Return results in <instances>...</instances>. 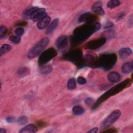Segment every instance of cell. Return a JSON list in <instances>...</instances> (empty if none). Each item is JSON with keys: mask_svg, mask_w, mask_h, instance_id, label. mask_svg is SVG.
I'll list each match as a JSON object with an SVG mask.
<instances>
[{"mask_svg": "<svg viewBox=\"0 0 133 133\" xmlns=\"http://www.w3.org/2000/svg\"><path fill=\"white\" fill-rule=\"evenodd\" d=\"M117 131L115 129H109L108 130H103L102 132H116Z\"/></svg>", "mask_w": 133, "mask_h": 133, "instance_id": "obj_32", "label": "cell"}, {"mask_svg": "<svg viewBox=\"0 0 133 133\" xmlns=\"http://www.w3.org/2000/svg\"><path fill=\"white\" fill-rule=\"evenodd\" d=\"M67 87L69 89H74L76 87V81L74 78H72L70 79L67 83Z\"/></svg>", "mask_w": 133, "mask_h": 133, "instance_id": "obj_25", "label": "cell"}, {"mask_svg": "<svg viewBox=\"0 0 133 133\" xmlns=\"http://www.w3.org/2000/svg\"><path fill=\"white\" fill-rule=\"evenodd\" d=\"M98 19L97 16L90 12H86L82 14L79 18V22H86L87 23H94Z\"/></svg>", "mask_w": 133, "mask_h": 133, "instance_id": "obj_9", "label": "cell"}, {"mask_svg": "<svg viewBox=\"0 0 133 133\" xmlns=\"http://www.w3.org/2000/svg\"><path fill=\"white\" fill-rule=\"evenodd\" d=\"M113 25V23L111 22H108L106 24H105V28H109V27H110V26H112Z\"/></svg>", "mask_w": 133, "mask_h": 133, "instance_id": "obj_35", "label": "cell"}, {"mask_svg": "<svg viewBox=\"0 0 133 133\" xmlns=\"http://www.w3.org/2000/svg\"><path fill=\"white\" fill-rule=\"evenodd\" d=\"M101 28L99 22L94 23H86L76 28L73 31L71 38L73 45L81 44L86 40L94 33L98 31Z\"/></svg>", "mask_w": 133, "mask_h": 133, "instance_id": "obj_1", "label": "cell"}, {"mask_svg": "<svg viewBox=\"0 0 133 133\" xmlns=\"http://www.w3.org/2000/svg\"><path fill=\"white\" fill-rule=\"evenodd\" d=\"M120 4H121L120 2L118 0H111L108 2L107 4V6L109 8H113L119 6Z\"/></svg>", "mask_w": 133, "mask_h": 133, "instance_id": "obj_23", "label": "cell"}, {"mask_svg": "<svg viewBox=\"0 0 133 133\" xmlns=\"http://www.w3.org/2000/svg\"><path fill=\"white\" fill-rule=\"evenodd\" d=\"M122 71L123 73L128 74L130 73L133 69L132 62H127L122 66Z\"/></svg>", "mask_w": 133, "mask_h": 133, "instance_id": "obj_17", "label": "cell"}, {"mask_svg": "<svg viewBox=\"0 0 133 133\" xmlns=\"http://www.w3.org/2000/svg\"><path fill=\"white\" fill-rule=\"evenodd\" d=\"M107 42V39L104 37L89 41L85 45V48L87 49L95 50L102 47Z\"/></svg>", "mask_w": 133, "mask_h": 133, "instance_id": "obj_8", "label": "cell"}, {"mask_svg": "<svg viewBox=\"0 0 133 133\" xmlns=\"http://www.w3.org/2000/svg\"><path fill=\"white\" fill-rule=\"evenodd\" d=\"M72 111H73V113L75 115H80L83 114L84 113L85 110L82 107H81L80 106L76 105L73 107Z\"/></svg>", "mask_w": 133, "mask_h": 133, "instance_id": "obj_21", "label": "cell"}, {"mask_svg": "<svg viewBox=\"0 0 133 133\" xmlns=\"http://www.w3.org/2000/svg\"><path fill=\"white\" fill-rule=\"evenodd\" d=\"M26 24V22H20L18 24V25H21V26H24L25 25V24Z\"/></svg>", "mask_w": 133, "mask_h": 133, "instance_id": "obj_36", "label": "cell"}, {"mask_svg": "<svg viewBox=\"0 0 133 133\" xmlns=\"http://www.w3.org/2000/svg\"><path fill=\"white\" fill-rule=\"evenodd\" d=\"M24 32V29L22 28H18L17 29H16L15 31V33L16 35L19 37L21 36L23 34Z\"/></svg>", "mask_w": 133, "mask_h": 133, "instance_id": "obj_29", "label": "cell"}, {"mask_svg": "<svg viewBox=\"0 0 133 133\" xmlns=\"http://www.w3.org/2000/svg\"><path fill=\"white\" fill-rule=\"evenodd\" d=\"M97 131H98V128L95 127V128H94L91 129L89 131H88V132H89V133H96Z\"/></svg>", "mask_w": 133, "mask_h": 133, "instance_id": "obj_33", "label": "cell"}, {"mask_svg": "<svg viewBox=\"0 0 133 133\" xmlns=\"http://www.w3.org/2000/svg\"><path fill=\"white\" fill-rule=\"evenodd\" d=\"M107 78L111 83H117L121 80V75L116 72H111L108 74Z\"/></svg>", "mask_w": 133, "mask_h": 133, "instance_id": "obj_12", "label": "cell"}, {"mask_svg": "<svg viewBox=\"0 0 133 133\" xmlns=\"http://www.w3.org/2000/svg\"><path fill=\"white\" fill-rule=\"evenodd\" d=\"M68 38L67 36H61L57 39L56 41V45L58 49L60 50H63L68 47Z\"/></svg>", "mask_w": 133, "mask_h": 133, "instance_id": "obj_11", "label": "cell"}, {"mask_svg": "<svg viewBox=\"0 0 133 133\" xmlns=\"http://www.w3.org/2000/svg\"><path fill=\"white\" fill-rule=\"evenodd\" d=\"M12 49L11 45L8 44H4L1 47L0 49V56H2L5 54L9 52Z\"/></svg>", "mask_w": 133, "mask_h": 133, "instance_id": "obj_20", "label": "cell"}, {"mask_svg": "<svg viewBox=\"0 0 133 133\" xmlns=\"http://www.w3.org/2000/svg\"><path fill=\"white\" fill-rule=\"evenodd\" d=\"M131 83L132 81L130 78H127L121 83H119L115 86L113 87L98 98L96 102L94 104L92 107L93 109H96V108H97L100 104H101L103 102L105 101L110 97L118 94L124 89L129 87L131 85Z\"/></svg>", "mask_w": 133, "mask_h": 133, "instance_id": "obj_2", "label": "cell"}, {"mask_svg": "<svg viewBox=\"0 0 133 133\" xmlns=\"http://www.w3.org/2000/svg\"><path fill=\"white\" fill-rule=\"evenodd\" d=\"M17 122L19 125H24L28 122V118L25 116H22L18 118Z\"/></svg>", "mask_w": 133, "mask_h": 133, "instance_id": "obj_27", "label": "cell"}, {"mask_svg": "<svg viewBox=\"0 0 133 133\" xmlns=\"http://www.w3.org/2000/svg\"><path fill=\"white\" fill-rule=\"evenodd\" d=\"M117 61L115 54H107L101 55L96 59L94 68L100 67L105 70H109L114 65Z\"/></svg>", "mask_w": 133, "mask_h": 133, "instance_id": "obj_3", "label": "cell"}, {"mask_svg": "<svg viewBox=\"0 0 133 133\" xmlns=\"http://www.w3.org/2000/svg\"><path fill=\"white\" fill-rule=\"evenodd\" d=\"M20 37L17 35H12L9 37V40L15 44H18L20 42Z\"/></svg>", "mask_w": 133, "mask_h": 133, "instance_id": "obj_28", "label": "cell"}, {"mask_svg": "<svg viewBox=\"0 0 133 133\" xmlns=\"http://www.w3.org/2000/svg\"><path fill=\"white\" fill-rule=\"evenodd\" d=\"M47 15L46 10L43 8H38L30 17L31 20L33 21H39Z\"/></svg>", "mask_w": 133, "mask_h": 133, "instance_id": "obj_10", "label": "cell"}, {"mask_svg": "<svg viewBox=\"0 0 133 133\" xmlns=\"http://www.w3.org/2000/svg\"><path fill=\"white\" fill-rule=\"evenodd\" d=\"M93 101H94V100H93L92 99L90 98H88L86 99V100H85L86 103L87 104H88V105H89V104L92 103Z\"/></svg>", "mask_w": 133, "mask_h": 133, "instance_id": "obj_31", "label": "cell"}, {"mask_svg": "<svg viewBox=\"0 0 133 133\" xmlns=\"http://www.w3.org/2000/svg\"><path fill=\"white\" fill-rule=\"evenodd\" d=\"M52 70V67L50 65H42L39 69V72L42 74H47Z\"/></svg>", "mask_w": 133, "mask_h": 133, "instance_id": "obj_19", "label": "cell"}, {"mask_svg": "<svg viewBox=\"0 0 133 133\" xmlns=\"http://www.w3.org/2000/svg\"><path fill=\"white\" fill-rule=\"evenodd\" d=\"M30 73V70L26 67H23L18 70L17 74L20 76H25Z\"/></svg>", "mask_w": 133, "mask_h": 133, "instance_id": "obj_22", "label": "cell"}, {"mask_svg": "<svg viewBox=\"0 0 133 133\" xmlns=\"http://www.w3.org/2000/svg\"><path fill=\"white\" fill-rule=\"evenodd\" d=\"M132 53V50L129 48H124L121 49L119 51V56L122 59H124L127 58Z\"/></svg>", "mask_w": 133, "mask_h": 133, "instance_id": "obj_16", "label": "cell"}, {"mask_svg": "<svg viewBox=\"0 0 133 133\" xmlns=\"http://www.w3.org/2000/svg\"><path fill=\"white\" fill-rule=\"evenodd\" d=\"M6 131L5 129L3 128H1L0 129V133H6Z\"/></svg>", "mask_w": 133, "mask_h": 133, "instance_id": "obj_37", "label": "cell"}, {"mask_svg": "<svg viewBox=\"0 0 133 133\" xmlns=\"http://www.w3.org/2000/svg\"><path fill=\"white\" fill-rule=\"evenodd\" d=\"M7 29L4 25H1L0 27V38L4 37L7 33Z\"/></svg>", "mask_w": 133, "mask_h": 133, "instance_id": "obj_26", "label": "cell"}, {"mask_svg": "<svg viewBox=\"0 0 133 133\" xmlns=\"http://www.w3.org/2000/svg\"><path fill=\"white\" fill-rule=\"evenodd\" d=\"M50 21V18L48 16H46L44 18L39 21L37 24V27L40 30H42L48 26Z\"/></svg>", "mask_w": 133, "mask_h": 133, "instance_id": "obj_14", "label": "cell"}, {"mask_svg": "<svg viewBox=\"0 0 133 133\" xmlns=\"http://www.w3.org/2000/svg\"><path fill=\"white\" fill-rule=\"evenodd\" d=\"M57 55V51L53 48H50L43 51L40 55L38 63L40 66L44 65L50 60L52 59Z\"/></svg>", "mask_w": 133, "mask_h": 133, "instance_id": "obj_6", "label": "cell"}, {"mask_svg": "<svg viewBox=\"0 0 133 133\" xmlns=\"http://www.w3.org/2000/svg\"><path fill=\"white\" fill-rule=\"evenodd\" d=\"M121 112L119 110H116L112 112L107 118H105L101 123V127L105 129L115 123L121 116Z\"/></svg>", "mask_w": 133, "mask_h": 133, "instance_id": "obj_7", "label": "cell"}, {"mask_svg": "<svg viewBox=\"0 0 133 133\" xmlns=\"http://www.w3.org/2000/svg\"><path fill=\"white\" fill-rule=\"evenodd\" d=\"M64 59L75 63L78 68L84 67L82 51L79 49L72 50L65 54Z\"/></svg>", "mask_w": 133, "mask_h": 133, "instance_id": "obj_4", "label": "cell"}, {"mask_svg": "<svg viewBox=\"0 0 133 133\" xmlns=\"http://www.w3.org/2000/svg\"><path fill=\"white\" fill-rule=\"evenodd\" d=\"M92 10L96 14L99 15H103L104 14V11L101 7V2H96L92 6Z\"/></svg>", "mask_w": 133, "mask_h": 133, "instance_id": "obj_15", "label": "cell"}, {"mask_svg": "<svg viewBox=\"0 0 133 133\" xmlns=\"http://www.w3.org/2000/svg\"><path fill=\"white\" fill-rule=\"evenodd\" d=\"M6 121H7V122H8V123H11V122H14V117H8V118H7Z\"/></svg>", "mask_w": 133, "mask_h": 133, "instance_id": "obj_34", "label": "cell"}, {"mask_svg": "<svg viewBox=\"0 0 133 133\" xmlns=\"http://www.w3.org/2000/svg\"><path fill=\"white\" fill-rule=\"evenodd\" d=\"M49 43V39L44 37L36 43L29 51L28 57L29 59H33L39 55L46 48Z\"/></svg>", "mask_w": 133, "mask_h": 133, "instance_id": "obj_5", "label": "cell"}, {"mask_svg": "<svg viewBox=\"0 0 133 133\" xmlns=\"http://www.w3.org/2000/svg\"><path fill=\"white\" fill-rule=\"evenodd\" d=\"M77 82L81 85H84V84H86V80L84 77H83L82 76H79L77 78Z\"/></svg>", "mask_w": 133, "mask_h": 133, "instance_id": "obj_30", "label": "cell"}, {"mask_svg": "<svg viewBox=\"0 0 133 133\" xmlns=\"http://www.w3.org/2000/svg\"><path fill=\"white\" fill-rule=\"evenodd\" d=\"M59 23V19H55L52 22L50 23V24L48 25L47 30H46V33L47 34H50L55 29Z\"/></svg>", "mask_w": 133, "mask_h": 133, "instance_id": "obj_18", "label": "cell"}, {"mask_svg": "<svg viewBox=\"0 0 133 133\" xmlns=\"http://www.w3.org/2000/svg\"><path fill=\"white\" fill-rule=\"evenodd\" d=\"M37 131V127L34 124H31L23 127L20 131V133H34Z\"/></svg>", "mask_w": 133, "mask_h": 133, "instance_id": "obj_13", "label": "cell"}, {"mask_svg": "<svg viewBox=\"0 0 133 133\" xmlns=\"http://www.w3.org/2000/svg\"><path fill=\"white\" fill-rule=\"evenodd\" d=\"M38 8L37 7H30L29 8H27L25 9V10L24 12V14L25 16H30L31 17L32 15L38 9Z\"/></svg>", "mask_w": 133, "mask_h": 133, "instance_id": "obj_24", "label": "cell"}]
</instances>
